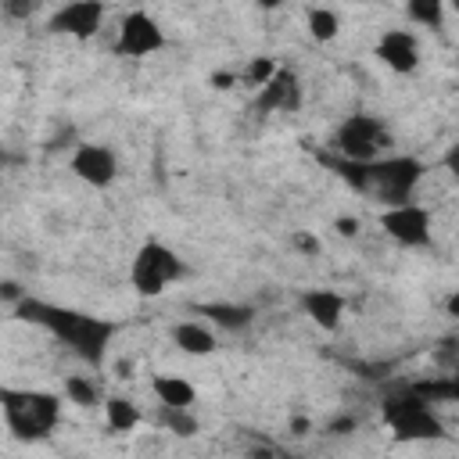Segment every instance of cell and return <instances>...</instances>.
Segmentation results:
<instances>
[{
	"mask_svg": "<svg viewBox=\"0 0 459 459\" xmlns=\"http://www.w3.org/2000/svg\"><path fill=\"white\" fill-rule=\"evenodd\" d=\"M333 230H337L341 237H355V233H359V219H351V215H341V219L333 222Z\"/></svg>",
	"mask_w": 459,
	"mask_h": 459,
	"instance_id": "603a6c76",
	"label": "cell"
},
{
	"mask_svg": "<svg viewBox=\"0 0 459 459\" xmlns=\"http://www.w3.org/2000/svg\"><path fill=\"white\" fill-rule=\"evenodd\" d=\"M183 273H186V265L176 255V247H169L158 237H147L133 251V262H129V283L140 298H161Z\"/></svg>",
	"mask_w": 459,
	"mask_h": 459,
	"instance_id": "277c9868",
	"label": "cell"
},
{
	"mask_svg": "<svg viewBox=\"0 0 459 459\" xmlns=\"http://www.w3.org/2000/svg\"><path fill=\"white\" fill-rule=\"evenodd\" d=\"M65 398L75 402L79 409H93L100 402V391L86 373H72V377H65Z\"/></svg>",
	"mask_w": 459,
	"mask_h": 459,
	"instance_id": "d6986e66",
	"label": "cell"
},
{
	"mask_svg": "<svg viewBox=\"0 0 459 459\" xmlns=\"http://www.w3.org/2000/svg\"><path fill=\"white\" fill-rule=\"evenodd\" d=\"M197 316H204L208 323H215L222 330H244V326H251L255 308L251 305H230V301H204V305H197Z\"/></svg>",
	"mask_w": 459,
	"mask_h": 459,
	"instance_id": "2e32d148",
	"label": "cell"
},
{
	"mask_svg": "<svg viewBox=\"0 0 459 459\" xmlns=\"http://www.w3.org/2000/svg\"><path fill=\"white\" fill-rule=\"evenodd\" d=\"M301 312H305L319 330L333 333V330L341 326L344 312H348V298H344L341 290H333V287H308V290L301 294Z\"/></svg>",
	"mask_w": 459,
	"mask_h": 459,
	"instance_id": "7c38bea8",
	"label": "cell"
},
{
	"mask_svg": "<svg viewBox=\"0 0 459 459\" xmlns=\"http://www.w3.org/2000/svg\"><path fill=\"white\" fill-rule=\"evenodd\" d=\"M104 416H108V427L115 434H126V430H133L140 423V409L129 398H122V394H115V398L104 402Z\"/></svg>",
	"mask_w": 459,
	"mask_h": 459,
	"instance_id": "ac0fdd59",
	"label": "cell"
},
{
	"mask_svg": "<svg viewBox=\"0 0 459 459\" xmlns=\"http://www.w3.org/2000/svg\"><path fill=\"white\" fill-rule=\"evenodd\" d=\"M301 108V82L290 68H280L262 90H258V111H276V115H290Z\"/></svg>",
	"mask_w": 459,
	"mask_h": 459,
	"instance_id": "4fadbf2b",
	"label": "cell"
},
{
	"mask_svg": "<svg viewBox=\"0 0 459 459\" xmlns=\"http://www.w3.org/2000/svg\"><path fill=\"white\" fill-rule=\"evenodd\" d=\"M377 222H380V230H384L398 247H427V244H430V226H434V219H430V208H427V204L409 201V204L384 208V212L377 215Z\"/></svg>",
	"mask_w": 459,
	"mask_h": 459,
	"instance_id": "52a82bcc",
	"label": "cell"
},
{
	"mask_svg": "<svg viewBox=\"0 0 459 459\" xmlns=\"http://www.w3.org/2000/svg\"><path fill=\"white\" fill-rule=\"evenodd\" d=\"M373 54L394 75H412L420 68V39L409 29H384L373 43Z\"/></svg>",
	"mask_w": 459,
	"mask_h": 459,
	"instance_id": "8fae6325",
	"label": "cell"
},
{
	"mask_svg": "<svg viewBox=\"0 0 459 459\" xmlns=\"http://www.w3.org/2000/svg\"><path fill=\"white\" fill-rule=\"evenodd\" d=\"M445 169H448L452 176H459V143H452V147L445 151Z\"/></svg>",
	"mask_w": 459,
	"mask_h": 459,
	"instance_id": "cb8c5ba5",
	"label": "cell"
},
{
	"mask_svg": "<svg viewBox=\"0 0 459 459\" xmlns=\"http://www.w3.org/2000/svg\"><path fill=\"white\" fill-rule=\"evenodd\" d=\"M68 169L79 183H86L93 190H108L118 179V158L108 143H79L68 158Z\"/></svg>",
	"mask_w": 459,
	"mask_h": 459,
	"instance_id": "9c48e42d",
	"label": "cell"
},
{
	"mask_svg": "<svg viewBox=\"0 0 459 459\" xmlns=\"http://www.w3.org/2000/svg\"><path fill=\"white\" fill-rule=\"evenodd\" d=\"M380 420L387 423V430L394 434V441H441L445 437V423L441 416L430 409V402L423 394H387L380 402Z\"/></svg>",
	"mask_w": 459,
	"mask_h": 459,
	"instance_id": "5b68a950",
	"label": "cell"
},
{
	"mask_svg": "<svg viewBox=\"0 0 459 459\" xmlns=\"http://www.w3.org/2000/svg\"><path fill=\"white\" fill-rule=\"evenodd\" d=\"M333 147L344 154V161H355V165H369V161H380V154L391 147V133L387 126L377 118V115H348L337 133H333Z\"/></svg>",
	"mask_w": 459,
	"mask_h": 459,
	"instance_id": "8992f818",
	"label": "cell"
},
{
	"mask_svg": "<svg viewBox=\"0 0 459 459\" xmlns=\"http://www.w3.org/2000/svg\"><path fill=\"white\" fill-rule=\"evenodd\" d=\"M405 14H409V22H416V25H423V29H441V25H445V7H441V0H409V4H405Z\"/></svg>",
	"mask_w": 459,
	"mask_h": 459,
	"instance_id": "ffe728a7",
	"label": "cell"
},
{
	"mask_svg": "<svg viewBox=\"0 0 459 459\" xmlns=\"http://www.w3.org/2000/svg\"><path fill=\"white\" fill-rule=\"evenodd\" d=\"M14 316L50 330L57 341H65L93 369L104 366L108 348H111V341L118 333L115 319H104V316H93V312H79V308H65V305H50V301H39V298H22L14 305Z\"/></svg>",
	"mask_w": 459,
	"mask_h": 459,
	"instance_id": "6da1fadb",
	"label": "cell"
},
{
	"mask_svg": "<svg viewBox=\"0 0 459 459\" xmlns=\"http://www.w3.org/2000/svg\"><path fill=\"white\" fill-rule=\"evenodd\" d=\"M280 72V65L273 61V57H255L251 65H247V72H244V79H247V86H255V90H262L273 75Z\"/></svg>",
	"mask_w": 459,
	"mask_h": 459,
	"instance_id": "7402d4cb",
	"label": "cell"
},
{
	"mask_svg": "<svg viewBox=\"0 0 459 459\" xmlns=\"http://www.w3.org/2000/svg\"><path fill=\"white\" fill-rule=\"evenodd\" d=\"M305 29H308V36H312L316 43H330V39H337V32H341V18H337V11H330V7H308Z\"/></svg>",
	"mask_w": 459,
	"mask_h": 459,
	"instance_id": "e0dca14e",
	"label": "cell"
},
{
	"mask_svg": "<svg viewBox=\"0 0 459 459\" xmlns=\"http://www.w3.org/2000/svg\"><path fill=\"white\" fill-rule=\"evenodd\" d=\"M0 409H4L7 430L18 441H43L61 420L57 394L36 391V387H4L0 391Z\"/></svg>",
	"mask_w": 459,
	"mask_h": 459,
	"instance_id": "3957f363",
	"label": "cell"
},
{
	"mask_svg": "<svg viewBox=\"0 0 459 459\" xmlns=\"http://www.w3.org/2000/svg\"><path fill=\"white\" fill-rule=\"evenodd\" d=\"M172 344H176L183 355L201 359V355H212V351L219 348V337H215V330H212L208 323H201V319H183V323L172 326Z\"/></svg>",
	"mask_w": 459,
	"mask_h": 459,
	"instance_id": "5bb4252c",
	"label": "cell"
},
{
	"mask_svg": "<svg viewBox=\"0 0 459 459\" xmlns=\"http://www.w3.org/2000/svg\"><path fill=\"white\" fill-rule=\"evenodd\" d=\"M161 427H169L176 437H194L197 434V420L190 409H161Z\"/></svg>",
	"mask_w": 459,
	"mask_h": 459,
	"instance_id": "44dd1931",
	"label": "cell"
},
{
	"mask_svg": "<svg viewBox=\"0 0 459 459\" xmlns=\"http://www.w3.org/2000/svg\"><path fill=\"white\" fill-rule=\"evenodd\" d=\"M445 312H448L452 319H459V287H455V290L445 298Z\"/></svg>",
	"mask_w": 459,
	"mask_h": 459,
	"instance_id": "484cf974",
	"label": "cell"
},
{
	"mask_svg": "<svg viewBox=\"0 0 459 459\" xmlns=\"http://www.w3.org/2000/svg\"><path fill=\"white\" fill-rule=\"evenodd\" d=\"M165 47V29L154 14L147 11H129L118 22V36H115V54L118 57H151Z\"/></svg>",
	"mask_w": 459,
	"mask_h": 459,
	"instance_id": "ba28073f",
	"label": "cell"
},
{
	"mask_svg": "<svg viewBox=\"0 0 459 459\" xmlns=\"http://www.w3.org/2000/svg\"><path fill=\"white\" fill-rule=\"evenodd\" d=\"M294 244H298L301 251H308V255L319 251V240H316V237H305V233H294Z\"/></svg>",
	"mask_w": 459,
	"mask_h": 459,
	"instance_id": "d4e9b609",
	"label": "cell"
},
{
	"mask_svg": "<svg viewBox=\"0 0 459 459\" xmlns=\"http://www.w3.org/2000/svg\"><path fill=\"white\" fill-rule=\"evenodd\" d=\"M108 7L97 4V0H72V4H61L54 14H50V32L57 36H72V39H90L97 36L100 22H104Z\"/></svg>",
	"mask_w": 459,
	"mask_h": 459,
	"instance_id": "30bf717a",
	"label": "cell"
},
{
	"mask_svg": "<svg viewBox=\"0 0 459 459\" xmlns=\"http://www.w3.org/2000/svg\"><path fill=\"white\" fill-rule=\"evenodd\" d=\"M337 169L355 190L369 194L384 208L409 204L416 186H420V179H423V172H427V165L420 158H412V154H394V158H380V161H369V165L341 161Z\"/></svg>",
	"mask_w": 459,
	"mask_h": 459,
	"instance_id": "7a4b0ae2",
	"label": "cell"
},
{
	"mask_svg": "<svg viewBox=\"0 0 459 459\" xmlns=\"http://www.w3.org/2000/svg\"><path fill=\"white\" fill-rule=\"evenodd\" d=\"M151 391L161 409H194V402H197V387L176 373H158L151 380Z\"/></svg>",
	"mask_w": 459,
	"mask_h": 459,
	"instance_id": "9a60e30c",
	"label": "cell"
}]
</instances>
